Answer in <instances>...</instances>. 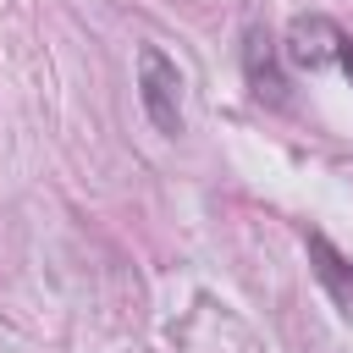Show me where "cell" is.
Returning <instances> with one entry per match:
<instances>
[{
	"instance_id": "cell-3",
	"label": "cell",
	"mask_w": 353,
	"mask_h": 353,
	"mask_svg": "<svg viewBox=\"0 0 353 353\" xmlns=\"http://www.w3.org/2000/svg\"><path fill=\"white\" fill-rule=\"evenodd\" d=\"M303 248H309V270H314V281L325 287V298L353 320V259H347L325 232H309Z\"/></svg>"
},
{
	"instance_id": "cell-5",
	"label": "cell",
	"mask_w": 353,
	"mask_h": 353,
	"mask_svg": "<svg viewBox=\"0 0 353 353\" xmlns=\"http://www.w3.org/2000/svg\"><path fill=\"white\" fill-rule=\"evenodd\" d=\"M336 66L347 72V83H353V39H342V55H336Z\"/></svg>"
},
{
	"instance_id": "cell-2",
	"label": "cell",
	"mask_w": 353,
	"mask_h": 353,
	"mask_svg": "<svg viewBox=\"0 0 353 353\" xmlns=\"http://www.w3.org/2000/svg\"><path fill=\"white\" fill-rule=\"evenodd\" d=\"M342 39H347V33H342L331 17L309 11V17H292V22H287L281 55H287L292 66H303V72H320V66H331V61L342 55Z\"/></svg>"
},
{
	"instance_id": "cell-1",
	"label": "cell",
	"mask_w": 353,
	"mask_h": 353,
	"mask_svg": "<svg viewBox=\"0 0 353 353\" xmlns=\"http://www.w3.org/2000/svg\"><path fill=\"white\" fill-rule=\"evenodd\" d=\"M138 99H143V116L154 121V132H165V138L182 132V72L154 44L138 50Z\"/></svg>"
},
{
	"instance_id": "cell-4",
	"label": "cell",
	"mask_w": 353,
	"mask_h": 353,
	"mask_svg": "<svg viewBox=\"0 0 353 353\" xmlns=\"http://www.w3.org/2000/svg\"><path fill=\"white\" fill-rule=\"evenodd\" d=\"M243 72H248V88L259 99H270V105L287 99V77L276 66V39L265 28H248V39H243Z\"/></svg>"
}]
</instances>
